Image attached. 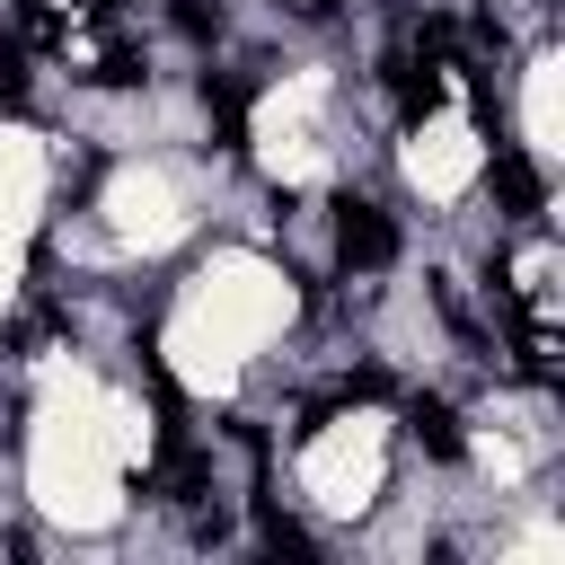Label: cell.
<instances>
[{"label": "cell", "mask_w": 565, "mask_h": 565, "mask_svg": "<svg viewBox=\"0 0 565 565\" xmlns=\"http://www.w3.org/2000/svg\"><path fill=\"white\" fill-rule=\"evenodd\" d=\"M388 97H397V115H406V124H424V115L441 106V62H433V53H415V44H397V53H388Z\"/></svg>", "instance_id": "cell-3"}, {"label": "cell", "mask_w": 565, "mask_h": 565, "mask_svg": "<svg viewBox=\"0 0 565 565\" xmlns=\"http://www.w3.org/2000/svg\"><path fill=\"white\" fill-rule=\"evenodd\" d=\"M0 106H26V26H0Z\"/></svg>", "instance_id": "cell-6"}, {"label": "cell", "mask_w": 565, "mask_h": 565, "mask_svg": "<svg viewBox=\"0 0 565 565\" xmlns=\"http://www.w3.org/2000/svg\"><path fill=\"white\" fill-rule=\"evenodd\" d=\"M203 115H212V141L238 159V150H247V79H230V71H203Z\"/></svg>", "instance_id": "cell-4"}, {"label": "cell", "mask_w": 565, "mask_h": 565, "mask_svg": "<svg viewBox=\"0 0 565 565\" xmlns=\"http://www.w3.org/2000/svg\"><path fill=\"white\" fill-rule=\"evenodd\" d=\"M388 256H397L388 212H380L371 194H344V203H335V265H344V274H380Z\"/></svg>", "instance_id": "cell-1"}, {"label": "cell", "mask_w": 565, "mask_h": 565, "mask_svg": "<svg viewBox=\"0 0 565 565\" xmlns=\"http://www.w3.org/2000/svg\"><path fill=\"white\" fill-rule=\"evenodd\" d=\"M406 433H415L433 459H459V450H468V441H459V415H450L441 397H415V406H406Z\"/></svg>", "instance_id": "cell-5"}, {"label": "cell", "mask_w": 565, "mask_h": 565, "mask_svg": "<svg viewBox=\"0 0 565 565\" xmlns=\"http://www.w3.org/2000/svg\"><path fill=\"white\" fill-rule=\"evenodd\" d=\"M256 539H265L274 556H309V530H300V521H282L274 503H256Z\"/></svg>", "instance_id": "cell-7"}, {"label": "cell", "mask_w": 565, "mask_h": 565, "mask_svg": "<svg viewBox=\"0 0 565 565\" xmlns=\"http://www.w3.org/2000/svg\"><path fill=\"white\" fill-rule=\"evenodd\" d=\"M168 18H177V35H185V44H212V35H221V0H177Z\"/></svg>", "instance_id": "cell-8"}, {"label": "cell", "mask_w": 565, "mask_h": 565, "mask_svg": "<svg viewBox=\"0 0 565 565\" xmlns=\"http://www.w3.org/2000/svg\"><path fill=\"white\" fill-rule=\"evenodd\" d=\"M486 185H494V212H503V221H539V212H547V185H539V168H530L512 141H494Z\"/></svg>", "instance_id": "cell-2"}]
</instances>
